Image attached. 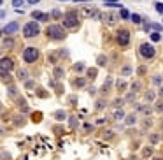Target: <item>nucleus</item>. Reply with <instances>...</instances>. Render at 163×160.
<instances>
[{"label":"nucleus","instance_id":"1","mask_svg":"<svg viewBox=\"0 0 163 160\" xmlns=\"http://www.w3.org/2000/svg\"><path fill=\"white\" fill-rule=\"evenodd\" d=\"M46 34H48V37L53 39V41H63V39L67 37L65 28L60 27V25H49L48 30H46Z\"/></svg>","mask_w":163,"mask_h":160},{"label":"nucleus","instance_id":"2","mask_svg":"<svg viewBox=\"0 0 163 160\" xmlns=\"http://www.w3.org/2000/svg\"><path fill=\"white\" fill-rule=\"evenodd\" d=\"M40 34V28L37 25V21H28L25 27H23V37L25 39H32V37H37Z\"/></svg>","mask_w":163,"mask_h":160},{"label":"nucleus","instance_id":"3","mask_svg":"<svg viewBox=\"0 0 163 160\" xmlns=\"http://www.w3.org/2000/svg\"><path fill=\"white\" fill-rule=\"evenodd\" d=\"M79 25V14L76 11H68L63 16V27L65 28H76Z\"/></svg>","mask_w":163,"mask_h":160},{"label":"nucleus","instance_id":"4","mask_svg":"<svg viewBox=\"0 0 163 160\" xmlns=\"http://www.w3.org/2000/svg\"><path fill=\"white\" fill-rule=\"evenodd\" d=\"M23 60H25L27 63H35L39 60V49L33 48V46L25 48V51H23Z\"/></svg>","mask_w":163,"mask_h":160},{"label":"nucleus","instance_id":"5","mask_svg":"<svg viewBox=\"0 0 163 160\" xmlns=\"http://www.w3.org/2000/svg\"><path fill=\"white\" fill-rule=\"evenodd\" d=\"M116 41H118V44L121 46V48H128V46H130V32L126 28L118 30V34H116Z\"/></svg>","mask_w":163,"mask_h":160},{"label":"nucleus","instance_id":"6","mask_svg":"<svg viewBox=\"0 0 163 160\" xmlns=\"http://www.w3.org/2000/svg\"><path fill=\"white\" fill-rule=\"evenodd\" d=\"M138 51H140V55L146 58V60H149V58H154V55H156V49H154V46L153 44H149V42H144L140 48H138Z\"/></svg>","mask_w":163,"mask_h":160},{"label":"nucleus","instance_id":"7","mask_svg":"<svg viewBox=\"0 0 163 160\" xmlns=\"http://www.w3.org/2000/svg\"><path fill=\"white\" fill-rule=\"evenodd\" d=\"M12 69H14V60L12 58L5 56V58L0 60V74H2V72H11Z\"/></svg>","mask_w":163,"mask_h":160},{"label":"nucleus","instance_id":"8","mask_svg":"<svg viewBox=\"0 0 163 160\" xmlns=\"http://www.w3.org/2000/svg\"><path fill=\"white\" fill-rule=\"evenodd\" d=\"M18 28H19V23L18 21H11V23H7V25L4 27V34H7V35H12V34H16L18 32Z\"/></svg>","mask_w":163,"mask_h":160},{"label":"nucleus","instance_id":"9","mask_svg":"<svg viewBox=\"0 0 163 160\" xmlns=\"http://www.w3.org/2000/svg\"><path fill=\"white\" fill-rule=\"evenodd\" d=\"M32 18H33V19H39V21H48V19H49V14L40 12V11H33V12H32Z\"/></svg>","mask_w":163,"mask_h":160},{"label":"nucleus","instance_id":"10","mask_svg":"<svg viewBox=\"0 0 163 160\" xmlns=\"http://www.w3.org/2000/svg\"><path fill=\"white\" fill-rule=\"evenodd\" d=\"M2 46H4L5 49H12V48H14V39H11V37L4 39V44H2Z\"/></svg>","mask_w":163,"mask_h":160},{"label":"nucleus","instance_id":"11","mask_svg":"<svg viewBox=\"0 0 163 160\" xmlns=\"http://www.w3.org/2000/svg\"><path fill=\"white\" fill-rule=\"evenodd\" d=\"M110 84H112V79L107 78V81H105L104 86H102V93H109V91H110Z\"/></svg>","mask_w":163,"mask_h":160},{"label":"nucleus","instance_id":"12","mask_svg":"<svg viewBox=\"0 0 163 160\" xmlns=\"http://www.w3.org/2000/svg\"><path fill=\"white\" fill-rule=\"evenodd\" d=\"M55 118H56L58 122H63V120L67 118V113H65V111H56V113H55Z\"/></svg>","mask_w":163,"mask_h":160},{"label":"nucleus","instance_id":"13","mask_svg":"<svg viewBox=\"0 0 163 160\" xmlns=\"http://www.w3.org/2000/svg\"><path fill=\"white\" fill-rule=\"evenodd\" d=\"M125 118H126V120H125V122H126V125H133V123L137 122L135 113H133V114H128V116H125Z\"/></svg>","mask_w":163,"mask_h":160},{"label":"nucleus","instance_id":"14","mask_svg":"<svg viewBox=\"0 0 163 160\" xmlns=\"http://www.w3.org/2000/svg\"><path fill=\"white\" fill-rule=\"evenodd\" d=\"M18 79L27 81V79H28V72H27V71H23V69H21V71H18Z\"/></svg>","mask_w":163,"mask_h":160},{"label":"nucleus","instance_id":"15","mask_svg":"<svg viewBox=\"0 0 163 160\" xmlns=\"http://www.w3.org/2000/svg\"><path fill=\"white\" fill-rule=\"evenodd\" d=\"M86 74H88V78H89V79H95V78H97V74H98V71H97V69H88Z\"/></svg>","mask_w":163,"mask_h":160},{"label":"nucleus","instance_id":"16","mask_svg":"<svg viewBox=\"0 0 163 160\" xmlns=\"http://www.w3.org/2000/svg\"><path fill=\"white\" fill-rule=\"evenodd\" d=\"M130 18H132V21L135 23V25H140V23H142V18H140V14H130Z\"/></svg>","mask_w":163,"mask_h":160},{"label":"nucleus","instance_id":"17","mask_svg":"<svg viewBox=\"0 0 163 160\" xmlns=\"http://www.w3.org/2000/svg\"><path fill=\"white\" fill-rule=\"evenodd\" d=\"M58 55H60V53H56V51H55V53H49V56H48L49 63H56V62H58Z\"/></svg>","mask_w":163,"mask_h":160},{"label":"nucleus","instance_id":"18","mask_svg":"<svg viewBox=\"0 0 163 160\" xmlns=\"http://www.w3.org/2000/svg\"><path fill=\"white\" fill-rule=\"evenodd\" d=\"M63 74H65V71H63L61 67H56V69H55V78H56V79L63 78Z\"/></svg>","mask_w":163,"mask_h":160},{"label":"nucleus","instance_id":"19","mask_svg":"<svg viewBox=\"0 0 163 160\" xmlns=\"http://www.w3.org/2000/svg\"><path fill=\"white\" fill-rule=\"evenodd\" d=\"M105 21L109 23V25H114V23H116V16L110 12V14H107V16H105Z\"/></svg>","mask_w":163,"mask_h":160},{"label":"nucleus","instance_id":"20","mask_svg":"<svg viewBox=\"0 0 163 160\" xmlns=\"http://www.w3.org/2000/svg\"><path fill=\"white\" fill-rule=\"evenodd\" d=\"M149 141H151V144H156V143L160 141V135H158V134H151V135H149Z\"/></svg>","mask_w":163,"mask_h":160},{"label":"nucleus","instance_id":"21","mask_svg":"<svg viewBox=\"0 0 163 160\" xmlns=\"http://www.w3.org/2000/svg\"><path fill=\"white\" fill-rule=\"evenodd\" d=\"M123 118H125V113H123V111L118 109V111L114 113V120H123Z\"/></svg>","mask_w":163,"mask_h":160},{"label":"nucleus","instance_id":"22","mask_svg":"<svg viewBox=\"0 0 163 160\" xmlns=\"http://www.w3.org/2000/svg\"><path fill=\"white\" fill-rule=\"evenodd\" d=\"M138 111H142L144 114H151V107H146V106H137Z\"/></svg>","mask_w":163,"mask_h":160},{"label":"nucleus","instance_id":"23","mask_svg":"<svg viewBox=\"0 0 163 160\" xmlns=\"http://www.w3.org/2000/svg\"><path fill=\"white\" fill-rule=\"evenodd\" d=\"M116 86H118V90H119V91H123V90H125V88H126V83H125V81H121V79H119V81H118V83H116Z\"/></svg>","mask_w":163,"mask_h":160},{"label":"nucleus","instance_id":"24","mask_svg":"<svg viewBox=\"0 0 163 160\" xmlns=\"http://www.w3.org/2000/svg\"><path fill=\"white\" fill-rule=\"evenodd\" d=\"M161 39V35H160V32H154V34H151V41L153 42H158Z\"/></svg>","mask_w":163,"mask_h":160},{"label":"nucleus","instance_id":"25","mask_svg":"<svg viewBox=\"0 0 163 160\" xmlns=\"http://www.w3.org/2000/svg\"><path fill=\"white\" fill-rule=\"evenodd\" d=\"M121 74H123V76H130V74H132V67H128V65H126V67H123Z\"/></svg>","mask_w":163,"mask_h":160},{"label":"nucleus","instance_id":"26","mask_svg":"<svg viewBox=\"0 0 163 160\" xmlns=\"http://www.w3.org/2000/svg\"><path fill=\"white\" fill-rule=\"evenodd\" d=\"M105 63H107V58H105L104 55H100V56H98V65H100V67H104Z\"/></svg>","mask_w":163,"mask_h":160},{"label":"nucleus","instance_id":"27","mask_svg":"<svg viewBox=\"0 0 163 160\" xmlns=\"http://www.w3.org/2000/svg\"><path fill=\"white\" fill-rule=\"evenodd\" d=\"M74 84H76V86H84V84H86V81H84L83 78H77V79L74 81Z\"/></svg>","mask_w":163,"mask_h":160},{"label":"nucleus","instance_id":"28","mask_svg":"<svg viewBox=\"0 0 163 160\" xmlns=\"http://www.w3.org/2000/svg\"><path fill=\"white\" fill-rule=\"evenodd\" d=\"M74 71H77V72L84 71V63H76V65H74Z\"/></svg>","mask_w":163,"mask_h":160},{"label":"nucleus","instance_id":"29","mask_svg":"<svg viewBox=\"0 0 163 160\" xmlns=\"http://www.w3.org/2000/svg\"><path fill=\"white\" fill-rule=\"evenodd\" d=\"M138 90H140V83H133L132 84V91H133V93H137Z\"/></svg>","mask_w":163,"mask_h":160},{"label":"nucleus","instance_id":"30","mask_svg":"<svg viewBox=\"0 0 163 160\" xmlns=\"http://www.w3.org/2000/svg\"><path fill=\"white\" fill-rule=\"evenodd\" d=\"M149 27H151L153 30H156V32H160V30H161V25H158V23H149Z\"/></svg>","mask_w":163,"mask_h":160},{"label":"nucleus","instance_id":"31","mask_svg":"<svg viewBox=\"0 0 163 160\" xmlns=\"http://www.w3.org/2000/svg\"><path fill=\"white\" fill-rule=\"evenodd\" d=\"M123 104H125V99H116V100H114V106H116V107H119V106H123Z\"/></svg>","mask_w":163,"mask_h":160},{"label":"nucleus","instance_id":"32","mask_svg":"<svg viewBox=\"0 0 163 160\" xmlns=\"http://www.w3.org/2000/svg\"><path fill=\"white\" fill-rule=\"evenodd\" d=\"M154 97H156L154 91H147V93H146V99H147V100H154Z\"/></svg>","mask_w":163,"mask_h":160},{"label":"nucleus","instance_id":"33","mask_svg":"<svg viewBox=\"0 0 163 160\" xmlns=\"http://www.w3.org/2000/svg\"><path fill=\"white\" fill-rule=\"evenodd\" d=\"M51 16H53V18H56V19H58V18H61V12H60V11H58V9H55V11H53V12H51Z\"/></svg>","mask_w":163,"mask_h":160},{"label":"nucleus","instance_id":"34","mask_svg":"<svg viewBox=\"0 0 163 160\" xmlns=\"http://www.w3.org/2000/svg\"><path fill=\"white\" fill-rule=\"evenodd\" d=\"M25 86H27L28 90H32V88L35 86V83H33V81H28V79H27V83H25Z\"/></svg>","mask_w":163,"mask_h":160},{"label":"nucleus","instance_id":"35","mask_svg":"<svg viewBox=\"0 0 163 160\" xmlns=\"http://www.w3.org/2000/svg\"><path fill=\"white\" fill-rule=\"evenodd\" d=\"M144 155H146V157L153 155V148H151V146H149V148H144Z\"/></svg>","mask_w":163,"mask_h":160},{"label":"nucleus","instance_id":"36","mask_svg":"<svg viewBox=\"0 0 163 160\" xmlns=\"http://www.w3.org/2000/svg\"><path fill=\"white\" fill-rule=\"evenodd\" d=\"M9 95L11 97H16V88L14 86H9Z\"/></svg>","mask_w":163,"mask_h":160},{"label":"nucleus","instance_id":"37","mask_svg":"<svg viewBox=\"0 0 163 160\" xmlns=\"http://www.w3.org/2000/svg\"><path fill=\"white\" fill-rule=\"evenodd\" d=\"M37 95L44 99V97H48V91H44V90H39V91H37Z\"/></svg>","mask_w":163,"mask_h":160},{"label":"nucleus","instance_id":"38","mask_svg":"<svg viewBox=\"0 0 163 160\" xmlns=\"http://www.w3.org/2000/svg\"><path fill=\"white\" fill-rule=\"evenodd\" d=\"M121 18H130V12L126 9H121Z\"/></svg>","mask_w":163,"mask_h":160},{"label":"nucleus","instance_id":"39","mask_svg":"<svg viewBox=\"0 0 163 160\" xmlns=\"http://www.w3.org/2000/svg\"><path fill=\"white\" fill-rule=\"evenodd\" d=\"M76 125H77V120H76V116H72V118H70V127L76 128Z\"/></svg>","mask_w":163,"mask_h":160},{"label":"nucleus","instance_id":"40","mask_svg":"<svg viewBox=\"0 0 163 160\" xmlns=\"http://www.w3.org/2000/svg\"><path fill=\"white\" fill-rule=\"evenodd\" d=\"M12 5H16V9H18L19 5H23V0H12Z\"/></svg>","mask_w":163,"mask_h":160},{"label":"nucleus","instance_id":"41","mask_svg":"<svg viewBox=\"0 0 163 160\" xmlns=\"http://www.w3.org/2000/svg\"><path fill=\"white\" fill-rule=\"evenodd\" d=\"M156 11H158V12H163V2H158V4H156Z\"/></svg>","mask_w":163,"mask_h":160},{"label":"nucleus","instance_id":"42","mask_svg":"<svg viewBox=\"0 0 163 160\" xmlns=\"http://www.w3.org/2000/svg\"><path fill=\"white\" fill-rule=\"evenodd\" d=\"M105 107V102L104 100H98V104H97V109H104Z\"/></svg>","mask_w":163,"mask_h":160},{"label":"nucleus","instance_id":"43","mask_svg":"<svg viewBox=\"0 0 163 160\" xmlns=\"http://www.w3.org/2000/svg\"><path fill=\"white\" fill-rule=\"evenodd\" d=\"M40 116H42L40 113H35V114H33V122H40Z\"/></svg>","mask_w":163,"mask_h":160},{"label":"nucleus","instance_id":"44","mask_svg":"<svg viewBox=\"0 0 163 160\" xmlns=\"http://www.w3.org/2000/svg\"><path fill=\"white\" fill-rule=\"evenodd\" d=\"M68 102H70V104H72V106H76V102H77V99H76V97H74V95H72V97H70V99H68Z\"/></svg>","mask_w":163,"mask_h":160},{"label":"nucleus","instance_id":"45","mask_svg":"<svg viewBox=\"0 0 163 160\" xmlns=\"http://www.w3.org/2000/svg\"><path fill=\"white\" fill-rule=\"evenodd\" d=\"M153 81H154V84H160V83H161V78H160V76H156Z\"/></svg>","mask_w":163,"mask_h":160},{"label":"nucleus","instance_id":"46","mask_svg":"<svg viewBox=\"0 0 163 160\" xmlns=\"http://www.w3.org/2000/svg\"><path fill=\"white\" fill-rule=\"evenodd\" d=\"M138 74H146V67H140V69H138Z\"/></svg>","mask_w":163,"mask_h":160},{"label":"nucleus","instance_id":"47","mask_svg":"<svg viewBox=\"0 0 163 160\" xmlns=\"http://www.w3.org/2000/svg\"><path fill=\"white\" fill-rule=\"evenodd\" d=\"M2 18H5V11H0V19Z\"/></svg>","mask_w":163,"mask_h":160},{"label":"nucleus","instance_id":"48","mask_svg":"<svg viewBox=\"0 0 163 160\" xmlns=\"http://www.w3.org/2000/svg\"><path fill=\"white\" fill-rule=\"evenodd\" d=\"M158 93H160V97H163V86H161V88L158 90Z\"/></svg>","mask_w":163,"mask_h":160},{"label":"nucleus","instance_id":"49","mask_svg":"<svg viewBox=\"0 0 163 160\" xmlns=\"http://www.w3.org/2000/svg\"><path fill=\"white\" fill-rule=\"evenodd\" d=\"M37 2H40V0H28V4H37Z\"/></svg>","mask_w":163,"mask_h":160},{"label":"nucleus","instance_id":"50","mask_svg":"<svg viewBox=\"0 0 163 160\" xmlns=\"http://www.w3.org/2000/svg\"><path fill=\"white\" fill-rule=\"evenodd\" d=\"M77 2H89V0H77Z\"/></svg>","mask_w":163,"mask_h":160},{"label":"nucleus","instance_id":"51","mask_svg":"<svg viewBox=\"0 0 163 160\" xmlns=\"http://www.w3.org/2000/svg\"><path fill=\"white\" fill-rule=\"evenodd\" d=\"M154 160H163V158H161V157H156V158H154Z\"/></svg>","mask_w":163,"mask_h":160},{"label":"nucleus","instance_id":"52","mask_svg":"<svg viewBox=\"0 0 163 160\" xmlns=\"http://www.w3.org/2000/svg\"><path fill=\"white\" fill-rule=\"evenodd\" d=\"M2 2H4V0H0V5H2Z\"/></svg>","mask_w":163,"mask_h":160},{"label":"nucleus","instance_id":"53","mask_svg":"<svg viewBox=\"0 0 163 160\" xmlns=\"http://www.w3.org/2000/svg\"><path fill=\"white\" fill-rule=\"evenodd\" d=\"M60 2H65V0H60Z\"/></svg>","mask_w":163,"mask_h":160},{"label":"nucleus","instance_id":"54","mask_svg":"<svg viewBox=\"0 0 163 160\" xmlns=\"http://www.w3.org/2000/svg\"><path fill=\"white\" fill-rule=\"evenodd\" d=\"M0 34H2V32H0Z\"/></svg>","mask_w":163,"mask_h":160}]
</instances>
